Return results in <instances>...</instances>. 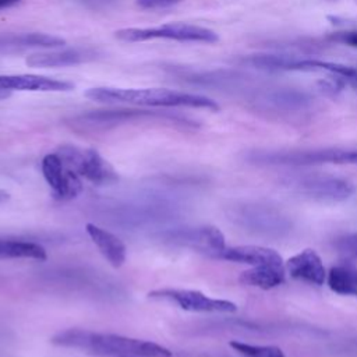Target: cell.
<instances>
[{
  "mask_svg": "<svg viewBox=\"0 0 357 357\" xmlns=\"http://www.w3.org/2000/svg\"><path fill=\"white\" fill-rule=\"evenodd\" d=\"M50 342L56 346L78 349L99 357H172V351L155 342L100 333L88 329H66Z\"/></svg>",
  "mask_w": 357,
  "mask_h": 357,
  "instance_id": "6da1fadb",
  "label": "cell"
},
{
  "mask_svg": "<svg viewBox=\"0 0 357 357\" xmlns=\"http://www.w3.org/2000/svg\"><path fill=\"white\" fill-rule=\"evenodd\" d=\"M85 96L103 103H128L153 107H194L219 110V105L204 95L178 92L166 88H110L98 86L85 92Z\"/></svg>",
  "mask_w": 357,
  "mask_h": 357,
  "instance_id": "7a4b0ae2",
  "label": "cell"
},
{
  "mask_svg": "<svg viewBox=\"0 0 357 357\" xmlns=\"http://www.w3.org/2000/svg\"><path fill=\"white\" fill-rule=\"evenodd\" d=\"M247 160L262 166H317V165H357V149L317 148L293 151H252Z\"/></svg>",
  "mask_w": 357,
  "mask_h": 357,
  "instance_id": "3957f363",
  "label": "cell"
},
{
  "mask_svg": "<svg viewBox=\"0 0 357 357\" xmlns=\"http://www.w3.org/2000/svg\"><path fill=\"white\" fill-rule=\"evenodd\" d=\"M236 220L245 230L265 238H283L290 234L293 222L280 208L266 202H248L237 208Z\"/></svg>",
  "mask_w": 357,
  "mask_h": 357,
  "instance_id": "277c9868",
  "label": "cell"
},
{
  "mask_svg": "<svg viewBox=\"0 0 357 357\" xmlns=\"http://www.w3.org/2000/svg\"><path fill=\"white\" fill-rule=\"evenodd\" d=\"M116 38L123 42H145L153 39H169L177 42L216 43L219 36L215 31L184 22H170L152 28H123L116 31Z\"/></svg>",
  "mask_w": 357,
  "mask_h": 357,
  "instance_id": "5b68a950",
  "label": "cell"
},
{
  "mask_svg": "<svg viewBox=\"0 0 357 357\" xmlns=\"http://www.w3.org/2000/svg\"><path fill=\"white\" fill-rule=\"evenodd\" d=\"M56 153L61 158L63 163L68 169L92 184L105 185L119 180L117 172L96 149H82L73 145H63Z\"/></svg>",
  "mask_w": 357,
  "mask_h": 357,
  "instance_id": "8992f818",
  "label": "cell"
},
{
  "mask_svg": "<svg viewBox=\"0 0 357 357\" xmlns=\"http://www.w3.org/2000/svg\"><path fill=\"white\" fill-rule=\"evenodd\" d=\"M284 184L291 191L321 202H342L349 199L356 191L353 183L331 174L296 176L287 178Z\"/></svg>",
  "mask_w": 357,
  "mask_h": 357,
  "instance_id": "52a82bcc",
  "label": "cell"
},
{
  "mask_svg": "<svg viewBox=\"0 0 357 357\" xmlns=\"http://www.w3.org/2000/svg\"><path fill=\"white\" fill-rule=\"evenodd\" d=\"M149 298L165 300L192 312H236L237 305L229 300L212 298L198 290L158 289L148 293Z\"/></svg>",
  "mask_w": 357,
  "mask_h": 357,
  "instance_id": "ba28073f",
  "label": "cell"
},
{
  "mask_svg": "<svg viewBox=\"0 0 357 357\" xmlns=\"http://www.w3.org/2000/svg\"><path fill=\"white\" fill-rule=\"evenodd\" d=\"M42 174L56 199H73L82 191V178L68 169L57 153H47L42 159Z\"/></svg>",
  "mask_w": 357,
  "mask_h": 357,
  "instance_id": "9c48e42d",
  "label": "cell"
},
{
  "mask_svg": "<svg viewBox=\"0 0 357 357\" xmlns=\"http://www.w3.org/2000/svg\"><path fill=\"white\" fill-rule=\"evenodd\" d=\"M255 102L261 103L264 109L282 113H298L311 107L312 98L307 92L294 88H272L258 93Z\"/></svg>",
  "mask_w": 357,
  "mask_h": 357,
  "instance_id": "30bf717a",
  "label": "cell"
},
{
  "mask_svg": "<svg viewBox=\"0 0 357 357\" xmlns=\"http://www.w3.org/2000/svg\"><path fill=\"white\" fill-rule=\"evenodd\" d=\"M100 56L99 50L93 47H70L61 50H49L32 53L25 63L29 67H66L82 63H89Z\"/></svg>",
  "mask_w": 357,
  "mask_h": 357,
  "instance_id": "8fae6325",
  "label": "cell"
},
{
  "mask_svg": "<svg viewBox=\"0 0 357 357\" xmlns=\"http://www.w3.org/2000/svg\"><path fill=\"white\" fill-rule=\"evenodd\" d=\"M286 269L293 279L315 286H322L328 276L321 257L312 248H305L289 258Z\"/></svg>",
  "mask_w": 357,
  "mask_h": 357,
  "instance_id": "7c38bea8",
  "label": "cell"
},
{
  "mask_svg": "<svg viewBox=\"0 0 357 357\" xmlns=\"http://www.w3.org/2000/svg\"><path fill=\"white\" fill-rule=\"evenodd\" d=\"M0 88L8 91H33V92H67L74 89L70 81L56 79L35 74H6L0 75Z\"/></svg>",
  "mask_w": 357,
  "mask_h": 357,
  "instance_id": "4fadbf2b",
  "label": "cell"
},
{
  "mask_svg": "<svg viewBox=\"0 0 357 357\" xmlns=\"http://www.w3.org/2000/svg\"><path fill=\"white\" fill-rule=\"evenodd\" d=\"M215 258L248 264L252 266L257 265H283V259L273 248L261 247V245H236V247H225L219 251Z\"/></svg>",
  "mask_w": 357,
  "mask_h": 357,
  "instance_id": "5bb4252c",
  "label": "cell"
},
{
  "mask_svg": "<svg viewBox=\"0 0 357 357\" xmlns=\"http://www.w3.org/2000/svg\"><path fill=\"white\" fill-rule=\"evenodd\" d=\"M85 230L89 238L92 240V243L99 250V252L113 268H120L126 262L127 259L126 244L116 234L93 223H86Z\"/></svg>",
  "mask_w": 357,
  "mask_h": 357,
  "instance_id": "9a60e30c",
  "label": "cell"
},
{
  "mask_svg": "<svg viewBox=\"0 0 357 357\" xmlns=\"http://www.w3.org/2000/svg\"><path fill=\"white\" fill-rule=\"evenodd\" d=\"M180 240L212 258L226 247L223 233L215 226H202L187 230Z\"/></svg>",
  "mask_w": 357,
  "mask_h": 357,
  "instance_id": "2e32d148",
  "label": "cell"
},
{
  "mask_svg": "<svg viewBox=\"0 0 357 357\" xmlns=\"http://www.w3.org/2000/svg\"><path fill=\"white\" fill-rule=\"evenodd\" d=\"M284 279L286 272L283 265H257L248 271L241 272L238 278L240 283L262 290L275 289L283 284Z\"/></svg>",
  "mask_w": 357,
  "mask_h": 357,
  "instance_id": "e0dca14e",
  "label": "cell"
},
{
  "mask_svg": "<svg viewBox=\"0 0 357 357\" xmlns=\"http://www.w3.org/2000/svg\"><path fill=\"white\" fill-rule=\"evenodd\" d=\"M66 40L63 38L40 33V32H26V33H13L0 36V47H13V49H26V47H60L64 46Z\"/></svg>",
  "mask_w": 357,
  "mask_h": 357,
  "instance_id": "ac0fdd59",
  "label": "cell"
},
{
  "mask_svg": "<svg viewBox=\"0 0 357 357\" xmlns=\"http://www.w3.org/2000/svg\"><path fill=\"white\" fill-rule=\"evenodd\" d=\"M159 116L155 112L148 110H135V109H119V110H96L89 112L78 117L82 124H93V126H109L117 124L130 120H138L145 117Z\"/></svg>",
  "mask_w": 357,
  "mask_h": 357,
  "instance_id": "d6986e66",
  "label": "cell"
},
{
  "mask_svg": "<svg viewBox=\"0 0 357 357\" xmlns=\"http://www.w3.org/2000/svg\"><path fill=\"white\" fill-rule=\"evenodd\" d=\"M36 259L46 261V250L33 241L18 238H0V259Z\"/></svg>",
  "mask_w": 357,
  "mask_h": 357,
  "instance_id": "ffe728a7",
  "label": "cell"
},
{
  "mask_svg": "<svg viewBox=\"0 0 357 357\" xmlns=\"http://www.w3.org/2000/svg\"><path fill=\"white\" fill-rule=\"evenodd\" d=\"M326 283L332 291L357 298V268L351 265L332 266L328 272Z\"/></svg>",
  "mask_w": 357,
  "mask_h": 357,
  "instance_id": "44dd1931",
  "label": "cell"
},
{
  "mask_svg": "<svg viewBox=\"0 0 357 357\" xmlns=\"http://www.w3.org/2000/svg\"><path fill=\"white\" fill-rule=\"evenodd\" d=\"M229 344L243 357H286L283 350L278 346H261L238 340H231Z\"/></svg>",
  "mask_w": 357,
  "mask_h": 357,
  "instance_id": "7402d4cb",
  "label": "cell"
},
{
  "mask_svg": "<svg viewBox=\"0 0 357 357\" xmlns=\"http://www.w3.org/2000/svg\"><path fill=\"white\" fill-rule=\"evenodd\" d=\"M335 248L349 257L357 258V231L356 233H347L340 237H337L333 243Z\"/></svg>",
  "mask_w": 357,
  "mask_h": 357,
  "instance_id": "603a6c76",
  "label": "cell"
},
{
  "mask_svg": "<svg viewBox=\"0 0 357 357\" xmlns=\"http://www.w3.org/2000/svg\"><path fill=\"white\" fill-rule=\"evenodd\" d=\"M180 1L181 0H137V6L144 10H156L174 6Z\"/></svg>",
  "mask_w": 357,
  "mask_h": 357,
  "instance_id": "cb8c5ba5",
  "label": "cell"
},
{
  "mask_svg": "<svg viewBox=\"0 0 357 357\" xmlns=\"http://www.w3.org/2000/svg\"><path fill=\"white\" fill-rule=\"evenodd\" d=\"M331 39H333L335 42L351 46V47H357V31L336 32V33L331 35Z\"/></svg>",
  "mask_w": 357,
  "mask_h": 357,
  "instance_id": "d4e9b609",
  "label": "cell"
},
{
  "mask_svg": "<svg viewBox=\"0 0 357 357\" xmlns=\"http://www.w3.org/2000/svg\"><path fill=\"white\" fill-rule=\"evenodd\" d=\"M78 1L82 3L84 6L89 7V8L99 10V8H106V7H109L110 4L116 3L117 0H78Z\"/></svg>",
  "mask_w": 357,
  "mask_h": 357,
  "instance_id": "484cf974",
  "label": "cell"
},
{
  "mask_svg": "<svg viewBox=\"0 0 357 357\" xmlns=\"http://www.w3.org/2000/svg\"><path fill=\"white\" fill-rule=\"evenodd\" d=\"M21 0H0V10H6V8H10V7H14Z\"/></svg>",
  "mask_w": 357,
  "mask_h": 357,
  "instance_id": "4316f807",
  "label": "cell"
},
{
  "mask_svg": "<svg viewBox=\"0 0 357 357\" xmlns=\"http://www.w3.org/2000/svg\"><path fill=\"white\" fill-rule=\"evenodd\" d=\"M10 96H11V91L0 88V100H4V99H7V98H10Z\"/></svg>",
  "mask_w": 357,
  "mask_h": 357,
  "instance_id": "83f0119b",
  "label": "cell"
},
{
  "mask_svg": "<svg viewBox=\"0 0 357 357\" xmlns=\"http://www.w3.org/2000/svg\"><path fill=\"white\" fill-rule=\"evenodd\" d=\"M8 198H10V194H8V192H6V191H3V190H0V202L7 201Z\"/></svg>",
  "mask_w": 357,
  "mask_h": 357,
  "instance_id": "f1b7e54d",
  "label": "cell"
},
{
  "mask_svg": "<svg viewBox=\"0 0 357 357\" xmlns=\"http://www.w3.org/2000/svg\"><path fill=\"white\" fill-rule=\"evenodd\" d=\"M350 81H353V82L357 84V68H354V74H353V77L350 78Z\"/></svg>",
  "mask_w": 357,
  "mask_h": 357,
  "instance_id": "f546056e",
  "label": "cell"
}]
</instances>
